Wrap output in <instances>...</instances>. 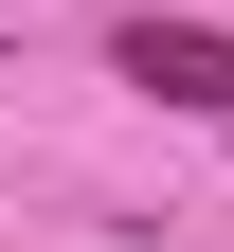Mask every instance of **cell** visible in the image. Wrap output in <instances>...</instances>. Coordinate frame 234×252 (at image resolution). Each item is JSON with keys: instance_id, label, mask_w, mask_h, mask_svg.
Wrapping results in <instances>:
<instances>
[{"instance_id": "obj_1", "label": "cell", "mask_w": 234, "mask_h": 252, "mask_svg": "<svg viewBox=\"0 0 234 252\" xmlns=\"http://www.w3.org/2000/svg\"><path fill=\"white\" fill-rule=\"evenodd\" d=\"M126 90H162V108H234V18H126Z\"/></svg>"}]
</instances>
